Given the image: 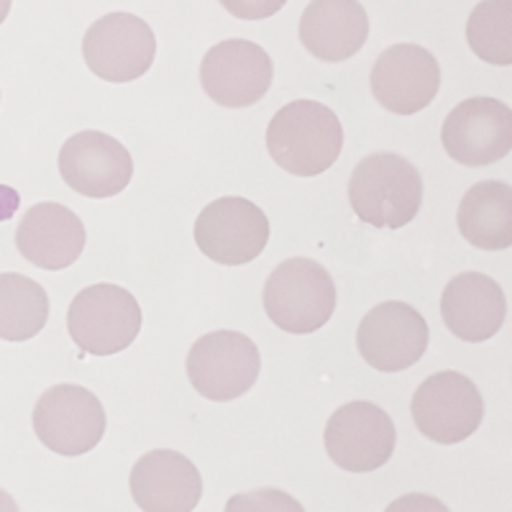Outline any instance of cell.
<instances>
[{
    "label": "cell",
    "mask_w": 512,
    "mask_h": 512,
    "mask_svg": "<svg viewBox=\"0 0 512 512\" xmlns=\"http://www.w3.org/2000/svg\"><path fill=\"white\" fill-rule=\"evenodd\" d=\"M267 149L287 175H323L341 157L344 128L328 105L318 100H295L269 121Z\"/></svg>",
    "instance_id": "6da1fadb"
},
{
    "label": "cell",
    "mask_w": 512,
    "mask_h": 512,
    "mask_svg": "<svg viewBox=\"0 0 512 512\" xmlns=\"http://www.w3.org/2000/svg\"><path fill=\"white\" fill-rule=\"evenodd\" d=\"M349 203L359 221L397 231L420 213L423 180L415 164L400 154H369L351 172Z\"/></svg>",
    "instance_id": "7a4b0ae2"
},
{
    "label": "cell",
    "mask_w": 512,
    "mask_h": 512,
    "mask_svg": "<svg viewBox=\"0 0 512 512\" xmlns=\"http://www.w3.org/2000/svg\"><path fill=\"white\" fill-rule=\"evenodd\" d=\"M264 310L274 326L295 336L320 331L336 310V285L326 267L295 256L274 269L264 285Z\"/></svg>",
    "instance_id": "3957f363"
},
{
    "label": "cell",
    "mask_w": 512,
    "mask_h": 512,
    "mask_svg": "<svg viewBox=\"0 0 512 512\" xmlns=\"http://www.w3.org/2000/svg\"><path fill=\"white\" fill-rule=\"evenodd\" d=\"M67 331L82 354H121L139 336L141 308L136 297L118 285L85 287L72 300Z\"/></svg>",
    "instance_id": "277c9868"
},
{
    "label": "cell",
    "mask_w": 512,
    "mask_h": 512,
    "mask_svg": "<svg viewBox=\"0 0 512 512\" xmlns=\"http://www.w3.org/2000/svg\"><path fill=\"white\" fill-rule=\"evenodd\" d=\"M259 369V349L239 331L208 333L187 354V379L195 392L213 402L244 397L259 379Z\"/></svg>",
    "instance_id": "5b68a950"
},
{
    "label": "cell",
    "mask_w": 512,
    "mask_h": 512,
    "mask_svg": "<svg viewBox=\"0 0 512 512\" xmlns=\"http://www.w3.org/2000/svg\"><path fill=\"white\" fill-rule=\"evenodd\" d=\"M415 428L428 441L454 446L477 433L484 418V400L477 384L459 372H441L425 379L413 395Z\"/></svg>",
    "instance_id": "8992f818"
},
{
    "label": "cell",
    "mask_w": 512,
    "mask_h": 512,
    "mask_svg": "<svg viewBox=\"0 0 512 512\" xmlns=\"http://www.w3.org/2000/svg\"><path fill=\"white\" fill-rule=\"evenodd\" d=\"M34 433L59 456L88 454L103 441V402L82 384H57L36 402Z\"/></svg>",
    "instance_id": "52a82bcc"
},
{
    "label": "cell",
    "mask_w": 512,
    "mask_h": 512,
    "mask_svg": "<svg viewBox=\"0 0 512 512\" xmlns=\"http://www.w3.org/2000/svg\"><path fill=\"white\" fill-rule=\"evenodd\" d=\"M82 57L100 80L134 82L152 70L157 39L144 18L134 13H108L98 18L82 39Z\"/></svg>",
    "instance_id": "ba28073f"
},
{
    "label": "cell",
    "mask_w": 512,
    "mask_h": 512,
    "mask_svg": "<svg viewBox=\"0 0 512 512\" xmlns=\"http://www.w3.org/2000/svg\"><path fill=\"white\" fill-rule=\"evenodd\" d=\"M269 241V218L246 198H218L195 221V244L210 262L241 267L254 262Z\"/></svg>",
    "instance_id": "9c48e42d"
},
{
    "label": "cell",
    "mask_w": 512,
    "mask_h": 512,
    "mask_svg": "<svg viewBox=\"0 0 512 512\" xmlns=\"http://www.w3.org/2000/svg\"><path fill=\"white\" fill-rule=\"evenodd\" d=\"M326 451L336 466L351 474L377 472L395 454V423L374 402H349L331 415L323 433Z\"/></svg>",
    "instance_id": "30bf717a"
},
{
    "label": "cell",
    "mask_w": 512,
    "mask_h": 512,
    "mask_svg": "<svg viewBox=\"0 0 512 512\" xmlns=\"http://www.w3.org/2000/svg\"><path fill=\"white\" fill-rule=\"evenodd\" d=\"M431 331L410 303L387 300L364 315L356 333L361 359L377 372H405L423 359Z\"/></svg>",
    "instance_id": "8fae6325"
},
{
    "label": "cell",
    "mask_w": 512,
    "mask_h": 512,
    "mask_svg": "<svg viewBox=\"0 0 512 512\" xmlns=\"http://www.w3.org/2000/svg\"><path fill=\"white\" fill-rule=\"evenodd\" d=\"M272 57L259 44L226 39L210 49L200 64V85L223 108H249L272 88Z\"/></svg>",
    "instance_id": "7c38bea8"
},
{
    "label": "cell",
    "mask_w": 512,
    "mask_h": 512,
    "mask_svg": "<svg viewBox=\"0 0 512 512\" xmlns=\"http://www.w3.org/2000/svg\"><path fill=\"white\" fill-rule=\"evenodd\" d=\"M443 149L464 167H487L512 149L510 105L497 98H469L448 113L443 123Z\"/></svg>",
    "instance_id": "4fadbf2b"
},
{
    "label": "cell",
    "mask_w": 512,
    "mask_h": 512,
    "mask_svg": "<svg viewBox=\"0 0 512 512\" xmlns=\"http://www.w3.org/2000/svg\"><path fill=\"white\" fill-rule=\"evenodd\" d=\"M369 85L384 111L413 116L436 100L441 90V64L418 44H395L377 57Z\"/></svg>",
    "instance_id": "5bb4252c"
},
{
    "label": "cell",
    "mask_w": 512,
    "mask_h": 512,
    "mask_svg": "<svg viewBox=\"0 0 512 512\" xmlns=\"http://www.w3.org/2000/svg\"><path fill=\"white\" fill-rule=\"evenodd\" d=\"M59 175L70 190L85 198L121 195L134 177V159L126 146L100 131H80L64 141Z\"/></svg>",
    "instance_id": "9a60e30c"
},
{
    "label": "cell",
    "mask_w": 512,
    "mask_h": 512,
    "mask_svg": "<svg viewBox=\"0 0 512 512\" xmlns=\"http://www.w3.org/2000/svg\"><path fill=\"white\" fill-rule=\"evenodd\" d=\"M131 495L144 512H190L203 497V479L187 456L157 448L131 469Z\"/></svg>",
    "instance_id": "2e32d148"
},
{
    "label": "cell",
    "mask_w": 512,
    "mask_h": 512,
    "mask_svg": "<svg viewBox=\"0 0 512 512\" xmlns=\"http://www.w3.org/2000/svg\"><path fill=\"white\" fill-rule=\"evenodd\" d=\"M88 233L75 210L59 203H39L16 228V249L34 267L59 272L80 259Z\"/></svg>",
    "instance_id": "e0dca14e"
},
{
    "label": "cell",
    "mask_w": 512,
    "mask_h": 512,
    "mask_svg": "<svg viewBox=\"0 0 512 512\" xmlns=\"http://www.w3.org/2000/svg\"><path fill=\"white\" fill-rule=\"evenodd\" d=\"M441 315L456 338L466 344H482L505 326L507 297L487 274L464 272L443 290Z\"/></svg>",
    "instance_id": "ac0fdd59"
},
{
    "label": "cell",
    "mask_w": 512,
    "mask_h": 512,
    "mask_svg": "<svg viewBox=\"0 0 512 512\" xmlns=\"http://www.w3.org/2000/svg\"><path fill=\"white\" fill-rule=\"evenodd\" d=\"M367 39L369 16L359 0H313L300 18V41L320 62H346Z\"/></svg>",
    "instance_id": "d6986e66"
},
{
    "label": "cell",
    "mask_w": 512,
    "mask_h": 512,
    "mask_svg": "<svg viewBox=\"0 0 512 512\" xmlns=\"http://www.w3.org/2000/svg\"><path fill=\"white\" fill-rule=\"evenodd\" d=\"M459 231L466 241L484 251L512 246V190L507 182L487 180L466 192L459 205Z\"/></svg>",
    "instance_id": "ffe728a7"
},
{
    "label": "cell",
    "mask_w": 512,
    "mask_h": 512,
    "mask_svg": "<svg viewBox=\"0 0 512 512\" xmlns=\"http://www.w3.org/2000/svg\"><path fill=\"white\" fill-rule=\"evenodd\" d=\"M49 320L47 290L24 274H0V338L31 341L44 331Z\"/></svg>",
    "instance_id": "44dd1931"
},
{
    "label": "cell",
    "mask_w": 512,
    "mask_h": 512,
    "mask_svg": "<svg viewBox=\"0 0 512 512\" xmlns=\"http://www.w3.org/2000/svg\"><path fill=\"white\" fill-rule=\"evenodd\" d=\"M466 41L482 62L512 64V0H482L466 21Z\"/></svg>",
    "instance_id": "7402d4cb"
},
{
    "label": "cell",
    "mask_w": 512,
    "mask_h": 512,
    "mask_svg": "<svg viewBox=\"0 0 512 512\" xmlns=\"http://www.w3.org/2000/svg\"><path fill=\"white\" fill-rule=\"evenodd\" d=\"M285 3L287 0H221V6L231 16L241 18V21H264V18H272L274 13H280L285 8Z\"/></svg>",
    "instance_id": "603a6c76"
},
{
    "label": "cell",
    "mask_w": 512,
    "mask_h": 512,
    "mask_svg": "<svg viewBox=\"0 0 512 512\" xmlns=\"http://www.w3.org/2000/svg\"><path fill=\"white\" fill-rule=\"evenodd\" d=\"M11 3L13 0H0V26H3V21L8 18V13H11Z\"/></svg>",
    "instance_id": "cb8c5ba5"
}]
</instances>
